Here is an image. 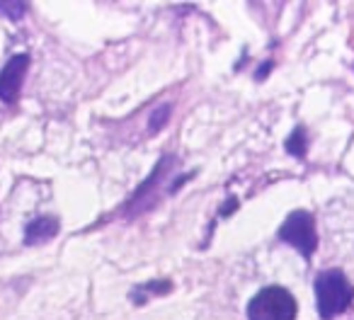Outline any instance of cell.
Returning a JSON list of instances; mask_svg holds the SVG:
<instances>
[{
	"mask_svg": "<svg viewBox=\"0 0 354 320\" xmlns=\"http://www.w3.org/2000/svg\"><path fill=\"white\" fill-rule=\"evenodd\" d=\"M354 289L339 270H325L315 279V305L323 320H333L352 305Z\"/></svg>",
	"mask_w": 354,
	"mask_h": 320,
	"instance_id": "cell-1",
	"label": "cell"
},
{
	"mask_svg": "<svg viewBox=\"0 0 354 320\" xmlns=\"http://www.w3.org/2000/svg\"><path fill=\"white\" fill-rule=\"evenodd\" d=\"M250 320H296V299L284 286H265L248 303Z\"/></svg>",
	"mask_w": 354,
	"mask_h": 320,
	"instance_id": "cell-2",
	"label": "cell"
},
{
	"mask_svg": "<svg viewBox=\"0 0 354 320\" xmlns=\"http://www.w3.org/2000/svg\"><path fill=\"white\" fill-rule=\"evenodd\" d=\"M279 241L294 245L306 260H310V255L318 247V233H315V218L308 211H291L286 216V221L279 228Z\"/></svg>",
	"mask_w": 354,
	"mask_h": 320,
	"instance_id": "cell-3",
	"label": "cell"
},
{
	"mask_svg": "<svg viewBox=\"0 0 354 320\" xmlns=\"http://www.w3.org/2000/svg\"><path fill=\"white\" fill-rule=\"evenodd\" d=\"M27 68H30V56L27 54L12 56V59L3 66V70H0V100L6 104L17 102L22 83H25Z\"/></svg>",
	"mask_w": 354,
	"mask_h": 320,
	"instance_id": "cell-4",
	"label": "cell"
},
{
	"mask_svg": "<svg viewBox=\"0 0 354 320\" xmlns=\"http://www.w3.org/2000/svg\"><path fill=\"white\" fill-rule=\"evenodd\" d=\"M59 233V218L56 216H37L35 221L27 223L25 228V243L27 245H39L46 243Z\"/></svg>",
	"mask_w": 354,
	"mask_h": 320,
	"instance_id": "cell-5",
	"label": "cell"
},
{
	"mask_svg": "<svg viewBox=\"0 0 354 320\" xmlns=\"http://www.w3.org/2000/svg\"><path fill=\"white\" fill-rule=\"evenodd\" d=\"M286 151L294 153V156H304L306 153V138H304V129H296L294 133H291L289 143H286Z\"/></svg>",
	"mask_w": 354,
	"mask_h": 320,
	"instance_id": "cell-6",
	"label": "cell"
},
{
	"mask_svg": "<svg viewBox=\"0 0 354 320\" xmlns=\"http://www.w3.org/2000/svg\"><path fill=\"white\" fill-rule=\"evenodd\" d=\"M27 12V6L25 3H0V15L10 17V20H20L22 15Z\"/></svg>",
	"mask_w": 354,
	"mask_h": 320,
	"instance_id": "cell-7",
	"label": "cell"
}]
</instances>
